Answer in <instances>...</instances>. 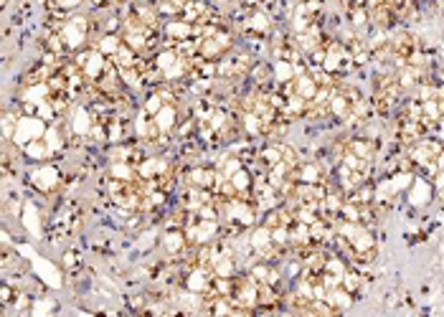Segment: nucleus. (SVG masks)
<instances>
[{
	"label": "nucleus",
	"mask_w": 444,
	"mask_h": 317,
	"mask_svg": "<svg viewBox=\"0 0 444 317\" xmlns=\"http://www.w3.org/2000/svg\"><path fill=\"white\" fill-rule=\"evenodd\" d=\"M221 178L218 168H211V165H195L191 171L183 175V183L186 186H193V188H203V191H213Z\"/></svg>",
	"instance_id": "1"
},
{
	"label": "nucleus",
	"mask_w": 444,
	"mask_h": 317,
	"mask_svg": "<svg viewBox=\"0 0 444 317\" xmlns=\"http://www.w3.org/2000/svg\"><path fill=\"white\" fill-rule=\"evenodd\" d=\"M345 153H353V155H358V157H363V160H371V163H376L378 145H376V140H371V137L353 135V137L345 140Z\"/></svg>",
	"instance_id": "2"
},
{
	"label": "nucleus",
	"mask_w": 444,
	"mask_h": 317,
	"mask_svg": "<svg viewBox=\"0 0 444 317\" xmlns=\"http://www.w3.org/2000/svg\"><path fill=\"white\" fill-rule=\"evenodd\" d=\"M188 3H191V0H155L153 6L157 8V13H160V16L168 18V21H173V18L183 16V10H186Z\"/></svg>",
	"instance_id": "3"
},
{
	"label": "nucleus",
	"mask_w": 444,
	"mask_h": 317,
	"mask_svg": "<svg viewBox=\"0 0 444 317\" xmlns=\"http://www.w3.org/2000/svg\"><path fill=\"white\" fill-rule=\"evenodd\" d=\"M343 287L348 289V292L353 294V297H358L360 292H363V287H366V279H363V271H358V269H348L345 271V277H343Z\"/></svg>",
	"instance_id": "4"
},
{
	"label": "nucleus",
	"mask_w": 444,
	"mask_h": 317,
	"mask_svg": "<svg viewBox=\"0 0 444 317\" xmlns=\"http://www.w3.org/2000/svg\"><path fill=\"white\" fill-rule=\"evenodd\" d=\"M79 262H81V254H77V251H66L64 259H61L64 269H71V267H77Z\"/></svg>",
	"instance_id": "5"
},
{
	"label": "nucleus",
	"mask_w": 444,
	"mask_h": 317,
	"mask_svg": "<svg viewBox=\"0 0 444 317\" xmlns=\"http://www.w3.org/2000/svg\"><path fill=\"white\" fill-rule=\"evenodd\" d=\"M94 8H109V6H115V3H119V0H89Z\"/></svg>",
	"instance_id": "6"
}]
</instances>
